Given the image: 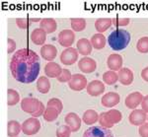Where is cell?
Returning a JSON list of instances; mask_svg holds the SVG:
<instances>
[{
  "mask_svg": "<svg viewBox=\"0 0 148 137\" xmlns=\"http://www.w3.org/2000/svg\"><path fill=\"white\" fill-rule=\"evenodd\" d=\"M62 72V68L56 62H49L45 67V74L49 78H58Z\"/></svg>",
  "mask_w": 148,
  "mask_h": 137,
  "instance_id": "18",
  "label": "cell"
},
{
  "mask_svg": "<svg viewBox=\"0 0 148 137\" xmlns=\"http://www.w3.org/2000/svg\"><path fill=\"white\" fill-rule=\"evenodd\" d=\"M20 101V95L16 90H13V89H8L7 91V105L9 107H12V105H17Z\"/></svg>",
  "mask_w": 148,
  "mask_h": 137,
  "instance_id": "27",
  "label": "cell"
},
{
  "mask_svg": "<svg viewBox=\"0 0 148 137\" xmlns=\"http://www.w3.org/2000/svg\"><path fill=\"white\" fill-rule=\"evenodd\" d=\"M47 107L53 108V109L58 110L59 112H61L63 110L62 102H61L59 99H57V98H52V99L49 100V102H47Z\"/></svg>",
  "mask_w": 148,
  "mask_h": 137,
  "instance_id": "34",
  "label": "cell"
},
{
  "mask_svg": "<svg viewBox=\"0 0 148 137\" xmlns=\"http://www.w3.org/2000/svg\"><path fill=\"white\" fill-rule=\"evenodd\" d=\"M40 28L42 29L47 34H51L56 32L57 29V24L54 19H42L40 22Z\"/></svg>",
  "mask_w": 148,
  "mask_h": 137,
  "instance_id": "21",
  "label": "cell"
},
{
  "mask_svg": "<svg viewBox=\"0 0 148 137\" xmlns=\"http://www.w3.org/2000/svg\"><path fill=\"white\" fill-rule=\"evenodd\" d=\"M79 56V52L77 49L74 47H68L62 50L60 54V61L64 65H72L75 63Z\"/></svg>",
  "mask_w": 148,
  "mask_h": 137,
  "instance_id": "4",
  "label": "cell"
},
{
  "mask_svg": "<svg viewBox=\"0 0 148 137\" xmlns=\"http://www.w3.org/2000/svg\"><path fill=\"white\" fill-rule=\"evenodd\" d=\"M103 81L107 84V85H114L119 81V75L116 72L114 71H107L103 74Z\"/></svg>",
  "mask_w": 148,
  "mask_h": 137,
  "instance_id": "29",
  "label": "cell"
},
{
  "mask_svg": "<svg viewBox=\"0 0 148 137\" xmlns=\"http://www.w3.org/2000/svg\"><path fill=\"white\" fill-rule=\"evenodd\" d=\"M121 97L116 92H109L103 96L101 103L105 108H113L120 103Z\"/></svg>",
  "mask_w": 148,
  "mask_h": 137,
  "instance_id": "14",
  "label": "cell"
},
{
  "mask_svg": "<svg viewBox=\"0 0 148 137\" xmlns=\"http://www.w3.org/2000/svg\"><path fill=\"white\" fill-rule=\"evenodd\" d=\"M112 25H113V21H112V19L109 18L97 19L96 22H95V28H96L99 34L106 32L109 28H111Z\"/></svg>",
  "mask_w": 148,
  "mask_h": 137,
  "instance_id": "24",
  "label": "cell"
},
{
  "mask_svg": "<svg viewBox=\"0 0 148 137\" xmlns=\"http://www.w3.org/2000/svg\"><path fill=\"white\" fill-rule=\"evenodd\" d=\"M15 49H16V42L13 38H8L7 40V51H8V53H13Z\"/></svg>",
  "mask_w": 148,
  "mask_h": 137,
  "instance_id": "39",
  "label": "cell"
},
{
  "mask_svg": "<svg viewBox=\"0 0 148 137\" xmlns=\"http://www.w3.org/2000/svg\"><path fill=\"white\" fill-rule=\"evenodd\" d=\"M83 137H114V134L110 129L100 126H92L87 129Z\"/></svg>",
  "mask_w": 148,
  "mask_h": 137,
  "instance_id": "5",
  "label": "cell"
},
{
  "mask_svg": "<svg viewBox=\"0 0 148 137\" xmlns=\"http://www.w3.org/2000/svg\"><path fill=\"white\" fill-rule=\"evenodd\" d=\"M22 130V125L17 121H10L7 124V134L9 137H17Z\"/></svg>",
  "mask_w": 148,
  "mask_h": 137,
  "instance_id": "25",
  "label": "cell"
},
{
  "mask_svg": "<svg viewBox=\"0 0 148 137\" xmlns=\"http://www.w3.org/2000/svg\"><path fill=\"white\" fill-rule=\"evenodd\" d=\"M87 93L92 97H98L105 92V85L100 80H93L87 85Z\"/></svg>",
  "mask_w": 148,
  "mask_h": 137,
  "instance_id": "13",
  "label": "cell"
},
{
  "mask_svg": "<svg viewBox=\"0 0 148 137\" xmlns=\"http://www.w3.org/2000/svg\"><path fill=\"white\" fill-rule=\"evenodd\" d=\"M40 129V122L36 117L28 119L22 123V131L26 135H35Z\"/></svg>",
  "mask_w": 148,
  "mask_h": 137,
  "instance_id": "3",
  "label": "cell"
},
{
  "mask_svg": "<svg viewBox=\"0 0 148 137\" xmlns=\"http://www.w3.org/2000/svg\"><path fill=\"white\" fill-rule=\"evenodd\" d=\"M90 42H91V45L94 49H104L105 45L107 44V38L103 34L98 33V34H95V35L92 36Z\"/></svg>",
  "mask_w": 148,
  "mask_h": 137,
  "instance_id": "22",
  "label": "cell"
},
{
  "mask_svg": "<svg viewBox=\"0 0 148 137\" xmlns=\"http://www.w3.org/2000/svg\"><path fill=\"white\" fill-rule=\"evenodd\" d=\"M130 42V34L125 29H116L108 38L109 45L113 50H123Z\"/></svg>",
  "mask_w": 148,
  "mask_h": 137,
  "instance_id": "2",
  "label": "cell"
},
{
  "mask_svg": "<svg viewBox=\"0 0 148 137\" xmlns=\"http://www.w3.org/2000/svg\"><path fill=\"white\" fill-rule=\"evenodd\" d=\"M107 65L112 71H120L123 68V57L118 53L109 55L107 59Z\"/></svg>",
  "mask_w": 148,
  "mask_h": 137,
  "instance_id": "15",
  "label": "cell"
},
{
  "mask_svg": "<svg viewBox=\"0 0 148 137\" xmlns=\"http://www.w3.org/2000/svg\"><path fill=\"white\" fill-rule=\"evenodd\" d=\"M139 135L140 137H148V122H145L139 127Z\"/></svg>",
  "mask_w": 148,
  "mask_h": 137,
  "instance_id": "40",
  "label": "cell"
},
{
  "mask_svg": "<svg viewBox=\"0 0 148 137\" xmlns=\"http://www.w3.org/2000/svg\"><path fill=\"white\" fill-rule=\"evenodd\" d=\"M108 114L110 115V117H111L112 121L114 122V124L119 123V122L121 121V119H123L121 112H120V110H114V109L110 110L108 112Z\"/></svg>",
  "mask_w": 148,
  "mask_h": 137,
  "instance_id": "35",
  "label": "cell"
},
{
  "mask_svg": "<svg viewBox=\"0 0 148 137\" xmlns=\"http://www.w3.org/2000/svg\"><path fill=\"white\" fill-rule=\"evenodd\" d=\"M136 49L140 53H147L148 52V37H142L138 40Z\"/></svg>",
  "mask_w": 148,
  "mask_h": 137,
  "instance_id": "32",
  "label": "cell"
},
{
  "mask_svg": "<svg viewBox=\"0 0 148 137\" xmlns=\"http://www.w3.org/2000/svg\"><path fill=\"white\" fill-rule=\"evenodd\" d=\"M31 40L36 45H42L46 42L47 33L40 28L35 29L31 34Z\"/></svg>",
  "mask_w": 148,
  "mask_h": 137,
  "instance_id": "20",
  "label": "cell"
},
{
  "mask_svg": "<svg viewBox=\"0 0 148 137\" xmlns=\"http://www.w3.org/2000/svg\"><path fill=\"white\" fill-rule=\"evenodd\" d=\"M10 70L15 80L23 84L33 83L40 74V57L34 50L21 49L14 52Z\"/></svg>",
  "mask_w": 148,
  "mask_h": 137,
  "instance_id": "1",
  "label": "cell"
},
{
  "mask_svg": "<svg viewBox=\"0 0 148 137\" xmlns=\"http://www.w3.org/2000/svg\"><path fill=\"white\" fill-rule=\"evenodd\" d=\"M113 25L114 27H125L130 24V20L128 18H123V19H112Z\"/></svg>",
  "mask_w": 148,
  "mask_h": 137,
  "instance_id": "38",
  "label": "cell"
},
{
  "mask_svg": "<svg viewBox=\"0 0 148 137\" xmlns=\"http://www.w3.org/2000/svg\"><path fill=\"white\" fill-rule=\"evenodd\" d=\"M64 121H65L66 125L70 127L72 132H77L81 127V119L76 114L75 112H69L64 117Z\"/></svg>",
  "mask_w": 148,
  "mask_h": 137,
  "instance_id": "12",
  "label": "cell"
},
{
  "mask_svg": "<svg viewBox=\"0 0 148 137\" xmlns=\"http://www.w3.org/2000/svg\"><path fill=\"white\" fill-rule=\"evenodd\" d=\"M71 28L75 32H82L86 28V20L82 18H73L71 19Z\"/></svg>",
  "mask_w": 148,
  "mask_h": 137,
  "instance_id": "31",
  "label": "cell"
},
{
  "mask_svg": "<svg viewBox=\"0 0 148 137\" xmlns=\"http://www.w3.org/2000/svg\"><path fill=\"white\" fill-rule=\"evenodd\" d=\"M45 110H46V109H45L44 104H42V103H40V108L38 109V110L35 112V114H32V116H33V117H36V119H38V117L40 116V115H44Z\"/></svg>",
  "mask_w": 148,
  "mask_h": 137,
  "instance_id": "41",
  "label": "cell"
},
{
  "mask_svg": "<svg viewBox=\"0 0 148 137\" xmlns=\"http://www.w3.org/2000/svg\"><path fill=\"white\" fill-rule=\"evenodd\" d=\"M31 23L32 22H40L42 21V19H30Z\"/></svg>",
  "mask_w": 148,
  "mask_h": 137,
  "instance_id": "44",
  "label": "cell"
},
{
  "mask_svg": "<svg viewBox=\"0 0 148 137\" xmlns=\"http://www.w3.org/2000/svg\"><path fill=\"white\" fill-rule=\"evenodd\" d=\"M71 129L68 125H61L56 129V137H70Z\"/></svg>",
  "mask_w": 148,
  "mask_h": 137,
  "instance_id": "33",
  "label": "cell"
},
{
  "mask_svg": "<svg viewBox=\"0 0 148 137\" xmlns=\"http://www.w3.org/2000/svg\"><path fill=\"white\" fill-rule=\"evenodd\" d=\"M60 112H58L57 110L53 109V108H49V107H47L46 110L44 112V119L47 122H52L54 121L58 117V115Z\"/></svg>",
  "mask_w": 148,
  "mask_h": 137,
  "instance_id": "28",
  "label": "cell"
},
{
  "mask_svg": "<svg viewBox=\"0 0 148 137\" xmlns=\"http://www.w3.org/2000/svg\"><path fill=\"white\" fill-rule=\"evenodd\" d=\"M82 121L85 122V124L87 125H92L95 122L99 121V114L96 110H87L83 114Z\"/></svg>",
  "mask_w": 148,
  "mask_h": 137,
  "instance_id": "23",
  "label": "cell"
},
{
  "mask_svg": "<svg viewBox=\"0 0 148 137\" xmlns=\"http://www.w3.org/2000/svg\"><path fill=\"white\" fill-rule=\"evenodd\" d=\"M40 55L45 60L51 62L57 55V49L53 45H44L40 49Z\"/></svg>",
  "mask_w": 148,
  "mask_h": 137,
  "instance_id": "17",
  "label": "cell"
},
{
  "mask_svg": "<svg viewBox=\"0 0 148 137\" xmlns=\"http://www.w3.org/2000/svg\"><path fill=\"white\" fill-rule=\"evenodd\" d=\"M71 78H72L71 72L69 71L68 69L63 68L62 72H61V74L59 75L58 78H57V80H58V82H60V83H66V82H69V81L71 80Z\"/></svg>",
  "mask_w": 148,
  "mask_h": 137,
  "instance_id": "36",
  "label": "cell"
},
{
  "mask_svg": "<svg viewBox=\"0 0 148 137\" xmlns=\"http://www.w3.org/2000/svg\"><path fill=\"white\" fill-rule=\"evenodd\" d=\"M141 77L144 81L148 82V67H145V68L142 69L141 71Z\"/></svg>",
  "mask_w": 148,
  "mask_h": 137,
  "instance_id": "43",
  "label": "cell"
},
{
  "mask_svg": "<svg viewBox=\"0 0 148 137\" xmlns=\"http://www.w3.org/2000/svg\"><path fill=\"white\" fill-rule=\"evenodd\" d=\"M119 75V81L121 82V85L128 86L130 84H132L133 79H134V75L133 72L130 70L127 67H123L118 73Z\"/></svg>",
  "mask_w": 148,
  "mask_h": 137,
  "instance_id": "16",
  "label": "cell"
},
{
  "mask_svg": "<svg viewBox=\"0 0 148 137\" xmlns=\"http://www.w3.org/2000/svg\"><path fill=\"white\" fill-rule=\"evenodd\" d=\"M87 79L82 74H73L71 80L68 82V86L73 91H82L85 88H87Z\"/></svg>",
  "mask_w": 148,
  "mask_h": 137,
  "instance_id": "6",
  "label": "cell"
},
{
  "mask_svg": "<svg viewBox=\"0 0 148 137\" xmlns=\"http://www.w3.org/2000/svg\"><path fill=\"white\" fill-rule=\"evenodd\" d=\"M141 108L144 110L146 114H148V95L143 97V100H142V103H141Z\"/></svg>",
  "mask_w": 148,
  "mask_h": 137,
  "instance_id": "42",
  "label": "cell"
},
{
  "mask_svg": "<svg viewBox=\"0 0 148 137\" xmlns=\"http://www.w3.org/2000/svg\"><path fill=\"white\" fill-rule=\"evenodd\" d=\"M37 89L40 93L47 94L49 92L51 89V83L47 76H40L37 81Z\"/></svg>",
  "mask_w": 148,
  "mask_h": 137,
  "instance_id": "26",
  "label": "cell"
},
{
  "mask_svg": "<svg viewBox=\"0 0 148 137\" xmlns=\"http://www.w3.org/2000/svg\"><path fill=\"white\" fill-rule=\"evenodd\" d=\"M147 119H148V116H147Z\"/></svg>",
  "mask_w": 148,
  "mask_h": 137,
  "instance_id": "45",
  "label": "cell"
},
{
  "mask_svg": "<svg viewBox=\"0 0 148 137\" xmlns=\"http://www.w3.org/2000/svg\"><path fill=\"white\" fill-rule=\"evenodd\" d=\"M128 121L132 125L140 126L147 121V114L143 110H133L128 116Z\"/></svg>",
  "mask_w": 148,
  "mask_h": 137,
  "instance_id": "9",
  "label": "cell"
},
{
  "mask_svg": "<svg viewBox=\"0 0 148 137\" xmlns=\"http://www.w3.org/2000/svg\"><path fill=\"white\" fill-rule=\"evenodd\" d=\"M75 42V35L71 30H63L58 34V42L63 47H71L73 42Z\"/></svg>",
  "mask_w": 148,
  "mask_h": 137,
  "instance_id": "8",
  "label": "cell"
},
{
  "mask_svg": "<svg viewBox=\"0 0 148 137\" xmlns=\"http://www.w3.org/2000/svg\"><path fill=\"white\" fill-rule=\"evenodd\" d=\"M143 95L140 92H133L125 98V104L126 108L130 110H135L139 105H141Z\"/></svg>",
  "mask_w": 148,
  "mask_h": 137,
  "instance_id": "11",
  "label": "cell"
},
{
  "mask_svg": "<svg viewBox=\"0 0 148 137\" xmlns=\"http://www.w3.org/2000/svg\"><path fill=\"white\" fill-rule=\"evenodd\" d=\"M76 49H77L79 54H82L83 56H87L92 52V45L91 42L87 38H80L77 42H76Z\"/></svg>",
  "mask_w": 148,
  "mask_h": 137,
  "instance_id": "19",
  "label": "cell"
},
{
  "mask_svg": "<svg viewBox=\"0 0 148 137\" xmlns=\"http://www.w3.org/2000/svg\"><path fill=\"white\" fill-rule=\"evenodd\" d=\"M16 25L20 29H22V30H26V29H28L29 26L31 25V21H30V19L19 18V19H16Z\"/></svg>",
  "mask_w": 148,
  "mask_h": 137,
  "instance_id": "37",
  "label": "cell"
},
{
  "mask_svg": "<svg viewBox=\"0 0 148 137\" xmlns=\"http://www.w3.org/2000/svg\"><path fill=\"white\" fill-rule=\"evenodd\" d=\"M99 123L102 127H105V128H108V129L112 128V127L114 125V122L112 121L111 117H110L108 112H102V114L99 115Z\"/></svg>",
  "mask_w": 148,
  "mask_h": 137,
  "instance_id": "30",
  "label": "cell"
},
{
  "mask_svg": "<svg viewBox=\"0 0 148 137\" xmlns=\"http://www.w3.org/2000/svg\"><path fill=\"white\" fill-rule=\"evenodd\" d=\"M40 103L42 102L36 98H24L21 102V109L27 114H33L40 108Z\"/></svg>",
  "mask_w": 148,
  "mask_h": 137,
  "instance_id": "7",
  "label": "cell"
},
{
  "mask_svg": "<svg viewBox=\"0 0 148 137\" xmlns=\"http://www.w3.org/2000/svg\"><path fill=\"white\" fill-rule=\"evenodd\" d=\"M78 67L83 73L85 74H89L92 73L96 70L97 68V63L91 57L84 56L83 58H81L79 62H78Z\"/></svg>",
  "mask_w": 148,
  "mask_h": 137,
  "instance_id": "10",
  "label": "cell"
}]
</instances>
